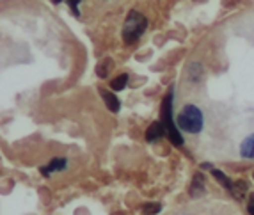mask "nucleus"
<instances>
[{
    "label": "nucleus",
    "instance_id": "obj_1",
    "mask_svg": "<svg viewBox=\"0 0 254 215\" xmlns=\"http://www.w3.org/2000/svg\"><path fill=\"white\" fill-rule=\"evenodd\" d=\"M176 125L182 132H187V134H199L204 127V118L203 112L197 105H185L182 110H180L178 118H176Z\"/></svg>",
    "mask_w": 254,
    "mask_h": 215
},
{
    "label": "nucleus",
    "instance_id": "obj_2",
    "mask_svg": "<svg viewBox=\"0 0 254 215\" xmlns=\"http://www.w3.org/2000/svg\"><path fill=\"white\" fill-rule=\"evenodd\" d=\"M173 98H174V89L171 87L167 91V96L162 101V123H164L167 135H169L171 143L174 146H183V137L182 132L178 130V125H176V119L173 118Z\"/></svg>",
    "mask_w": 254,
    "mask_h": 215
},
{
    "label": "nucleus",
    "instance_id": "obj_3",
    "mask_svg": "<svg viewBox=\"0 0 254 215\" xmlns=\"http://www.w3.org/2000/svg\"><path fill=\"white\" fill-rule=\"evenodd\" d=\"M146 27H148V20H146V16L142 13H139V11H130L127 16V20H125V25H123V39L125 43H128V45H131V43H135L137 39L144 34Z\"/></svg>",
    "mask_w": 254,
    "mask_h": 215
},
{
    "label": "nucleus",
    "instance_id": "obj_4",
    "mask_svg": "<svg viewBox=\"0 0 254 215\" xmlns=\"http://www.w3.org/2000/svg\"><path fill=\"white\" fill-rule=\"evenodd\" d=\"M164 134H167L164 123L153 121L148 130H146V141H148V143H155V141H158L160 137H164Z\"/></svg>",
    "mask_w": 254,
    "mask_h": 215
},
{
    "label": "nucleus",
    "instance_id": "obj_5",
    "mask_svg": "<svg viewBox=\"0 0 254 215\" xmlns=\"http://www.w3.org/2000/svg\"><path fill=\"white\" fill-rule=\"evenodd\" d=\"M100 94H102V100L105 101L107 109L110 110V112H118L119 109H121V101H119V98L114 94V91H107V89H100Z\"/></svg>",
    "mask_w": 254,
    "mask_h": 215
},
{
    "label": "nucleus",
    "instance_id": "obj_6",
    "mask_svg": "<svg viewBox=\"0 0 254 215\" xmlns=\"http://www.w3.org/2000/svg\"><path fill=\"white\" fill-rule=\"evenodd\" d=\"M66 167H68V160H66V158H54V160H50L47 165H43L41 174H43V176H50L52 173L64 171Z\"/></svg>",
    "mask_w": 254,
    "mask_h": 215
},
{
    "label": "nucleus",
    "instance_id": "obj_7",
    "mask_svg": "<svg viewBox=\"0 0 254 215\" xmlns=\"http://www.w3.org/2000/svg\"><path fill=\"white\" fill-rule=\"evenodd\" d=\"M240 156L242 158H254V134L247 135L240 143Z\"/></svg>",
    "mask_w": 254,
    "mask_h": 215
},
{
    "label": "nucleus",
    "instance_id": "obj_8",
    "mask_svg": "<svg viewBox=\"0 0 254 215\" xmlns=\"http://www.w3.org/2000/svg\"><path fill=\"white\" fill-rule=\"evenodd\" d=\"M204 194V180H203V174H195L194 180H192V185H190V196L192 198H197V196Z\"/></svg>",
    "mask_w": 254,
    "mask_h": 215
},
{
    "label": "nucleus",
    "instance_id": "obj_9",
    "mask_svg": "<svg viewBox=\"0 0 254 215\" xmlns=\"http://www.w3.org/2000/svg\"><path fill=\"white\" fill-rule=\"evenodd\" d=\"M112 68H114V63H112V59L100 61V63H98V66H96V75L100 76V78H107V75L112 72Z\"/></svg>",
    "mask_w": 254,
    "mask_h": 215
},
{
    "label": "nucleus",
    "instance_id": "obj_10",
    "mask_svg": "<svg viewBox=\"0 0 254 215\" xmlns=\"http://www.w3.org/2000/svg\"><path fill=\"white\" fill-rule=\"evenodd\" d=\"M128 78H130V76H128L127 73H121V75L114 76V78L110 80V89H112V91H123L128 85Z\"/></svg>",
    "mask_w": 254,
    "mask_h": 215
},
{
    "label": "nucleus",
    "instance_id": "obj_11",
    "mask_svg": "<svg viewBox=\"0 0 254 215\" xmlns=\"http://www.w3.org/2000/svg\"><path fill=\"white\" fill-rule=\"evenodd\" d=\"M66 2H68L69 9H73V14H75V16H80V13H78V9H76V5L80 4L82 0H66Z\"/></svg>",
    "mask_w": 254,
    "mask_h": 215
},
{
    "label": "nucleus",
    "instance_id": "obj_12",
    "mask_svg": "<svg viewBox=\"0 0 254 215\" xmlns=\"http://www.w3.org/2000/svg\"><path fill=\"white\" fill-rule=\"evenodd\" d=\"M144 212L146 214H158L160 212V205H146Z\"/></svg>",
    "mask_w": 254,
    "mask_h": 215
},
{
    "label": "nucleus",
    "instance_id": "obj_13",
    "mask_svg": "<svg viewBox=\"0 0 254 215\" xmlns=\"http://www.w3.org/2000/svg\"><path fill=\"white\" fill-rule=\"evenodd\" d=\"M247 212H249V215H254V192L249 196V203H247Z\"/></svg>",
    "mask_w": 254,
    "mask_h": 215
},
{
    "label": "nucleus",
    "instance_id": "obj_14",
    "mask_svg": "<svg viewBox=\"0 0 254 215\" xmlns=\"http://www.w3.org/2000/svg\"><path fill=\"white\" fill-rule=\"evenodd\" d=\"M201 167H204V169H212V164H206V162H204V164H201Z\"/></svg>",
    "mask_w": 254,
    "mask_h": 215
},
{
    "label": "nucleus",
    "instance_id": "obj_15",
    "mask_svg": "<svg viewBox=\"0 0 254 215\" xmlns=\"http://www.w3.org/2000/svg\"><path fill=\"white\" fill-rule=\"evenodd\" d=\"M59 2H63V0H54V4H59Z\"/></svg>",
    "mask_w": 254,
    "mask_h": 215
},
{
    "label": "nucleus",
    "instance_id": "obj_16",
    "mask_svg": "<svg viewBox=\"0 0 254 215\" xmlns=\"http://www.w3.org/2000/svg\"><path fill=\"white\" fill-rule=\"evenodd\" d=\"M253 180H254V174H253Z\"/></svg>",
    "mask_w": 254,
    "mask_h": 215
}]
</instances>
